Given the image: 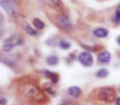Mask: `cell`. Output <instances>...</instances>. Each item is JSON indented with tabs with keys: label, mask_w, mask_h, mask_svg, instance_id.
<instances>
[{
	"label": "cell",
	"mask_w": 120,
	"mask_h": 105,
	"mask_svg": "<svg viewBox=\"0 0 120 105\" xmlns=\"http://www.w3.org/2000/svg\"><path fill=\"white\" fill-rule=\"evenodd\" d=\"M19 91L25 97L29 98L37 103H43L46 101L47 97L44 93L37 87L35 85L30 82H24L21 83L18 87Z\"/></svg>",
	"instance_id": "obj_1"
},
{
	"label": "cell",
	"mask_w": 120,
	"mask_h": 105,
	"mask_svg": "<svg viewBox=\"0 0 120 105\" xmlns=\"http://www.w3.org/2000/svg\"><path fill=\"white\" fill-rule=\"evenodd\" d=\"M0 7L10 17H16L18 15V8L12 0H0Z\"/></svg>",
	"instance_id": "obj_2"
},
{
	"label": "cell",
	"mask_w": 120,
	"mask_h": 105,
	"mask_svg": "<svg viewBox=\"0 0 120 105\" xmlns=\"http://www.w3.org/2000/svg\"><path fill=\"white\" fill-rule=\"evenodd\" d=\"M97 97L101 101H104L106 103H112L115 99V92L111 88H103L98 93Z\"/></svg>",
	"instance_id": "obj_3"
},
{
	"label": "cell",
	"mask_w": 120,
	"mask_h": 105,
	"mask_svg": "<svg viewBox=\"0 0 120 105\" xmlns=\"http://www.w3.org/2000/svg\"><path fill=\"white\" fill-rule=\"evenodd\" d=\"M20 43H21V38L16 36V35H12V36L9 37L4 41L3 46V50L4 51L8 52L12 50L17 44Z\"/></svg>",
	"instance_id": "obj_4"
},
{
	"label": "cell",
	"mask_w": 120,
	"mask_h": 105,
	"mask_svg": "<svg viewBox=\"0 0 120 105\" xmlns=\"http://www.w3.org/2000/svg\"><path fill=\"white\" fill-rule=\"evenodd\" d=\"M56 23L64 30H70L72 29V25L69 17L65 14L60 13L56 17Z\"/></svg>",
	"instance_id": "obj_5"
},
{
	"label": "cell",
	"mask_w": 120,
	"mask_h": 105,
	"mask_svg": "<svg viewBox=\"0 0 120 105\" xmlns=\"http://www.w3.org/2000/svg\"><path fill=\"white\" fill-rule=\"evenodd\" d=\"M79 60L81 64L85 67H91L93 64L94 60L92 54H90L88 51H82L79 54Z\"/></svg>",
	"instance_id": "obj_6"
},
{
	"label": "cell",
	"mask_w": 120,
	"mask_h": 105,
	"mask_svg": "<svg viewBox=\"0 0 120 105\" xmlns=\"http://www.w3.org/2000/svg\"><path fill=\"white\" fill-rule=\"evenodd\" d=\"M111 55L109 51H102L98 55V60L102 64H108L110 60Z\"/></svg>",
	"instance_id": "obj_7"
},
{
	"label": "cell",
	"mask_w": 120,
	"mask_h": 105,
	"mask_svg": "<svg viewBox=\"0 0 120 105\" xmlns=\"http://www.w3.org/2000/svg\"><path fill=\"white\" fill-rule=\"evenodd\" d=\"M108 33H109V31L105 28H97L93 31V34L100 38H104L107 37Z\"/></svg>",
	"instance_id": "obj_8"
},
{
	"label": "cell",
	"mask_w": 120,
	"mask_h": 105,
	"mask_svg": "<svg viewBox=\"0 0 120 105\" xmlns=\"http://www.w3.org/2000/svg\"><path fill=\"white\" fill-rule=\"evenodd\" d=\"M22 28H23V29L25 30V32H26L29 35H31V36H35V35L37 34V32L35 31L33 28H32L31 25H30L28 22H26V21L23 22V23H22Z\"/></svg>",
	"instance_id": "obj_9"
},
{
	"label": "cell",
	"mask_w": 120,
	"mask_h": 105,
	"mask_svg": "<svg viewBox=\"0 0 120 105\" xmlns=\"http://www.w3.org/2000/svg\"><path fill=\"white\" fill-rule=\"evenodd\" d=\"M68 94L73 98H78L81 94V89L78 86H71L68 89Z\"/></svg>",
	"instance_id": "obj_10"
},
{
	"label": "cell",
	"mask_w": 120,
	"mask_h": 105,
	"mask_svg": "<svg viewBox=\"0 0 120 105\" xmlns=\"http://www.w3.org/2000/svg\"><path fill=\"white\" fill-rule=\"evenodd\" d=\"M51 3H52L53 7L57 11H60V12H63L65 11V6L61 0H51Z\"/></svg>",
	"instance_id": "obj_11"
},
{
	"label": "cell",
	"mask_w": 120,
	"mask_h": 105,
	"mask_svg": "<svg viewBox=\"0 0 120 105\" xmlns=\"http://www.w3.org/2000/svg\"><path fill=\"white\" fill-rule=\"evenodd\" d=\"M44 73H45V75L47 76V77H48L49 79H51V80H52V82H53V83H56V82L59 81V76L57 75L56 72L46 70L44 72Z\"/></svg>",
	"instance_id": "obj_12"
},
{
	"label": "cell",
	"mask_w": 120,
	"mask_h": 105,
	"mask_svg": "<svg viewBox=\"0 0 120 105\" xmlns=\"http://www.w3.org/2000/svg\"><path fill=\"white\" fill-rule=\"evenodd\" d=\"M33 25H34V26L36 29H43L44 28V26H45L44 23H43L41 20L38 19V18H35V19H34Z\"/></svg>",
	"instance_id": "obj_13"
},
{
	"label": "cell",
	"mask_w": 120,
	"mask_h": 105,
	"mask_svg": "<svg viewBox=\"0 0 120 105\" xmlns=\"http://www.w3.org/2000/svg\"><path fill=\"white\" fill-rule=\"evenodd\" d=\"M47 63L49 65H56V64H57V63H58V58L56 56H54V55L49 56L47 59Z\"/></svg>",
	"instance_id": "obj_14"
},
{
	"label": "cell",
	"mask_w": 120,
	"mask_h": 105,
	"mask_svg": "<svg viewBox=\"0 0 120 105\" xmlns=\"http://www.w3.org/2000/svg\"><path fill=\"white\" fill-rule=\"evenodd\" d=\"M108 71L106 70L105 69H101L100 70H98L96 72V76L98 77H101V78H104V77H106L108 76Z\"/></svg>",
	"instance_id": "obj_15"
},
{
	"label": "cell",
	"mask_w": 120,
	"mask_h": 105,
	"mask_svg": "<svg viewBox=\"0 0 120 105\" xmlns=\"http://www.w3.org/2000/svg\"><path fill=\"white\" fill-rule=\"evenodd\" d=\"M3 32H4V19L3 15L0 13V38L3 36Z\"/></svg>",
	"instance_id": "obj_16"
},
{
	"label": "cell",
	"mask_w": 120,
	"mask_h": 105,
	"mask_svg": "<svg viewBox=\"0 0 120 105\" xmlns=\"http://www.w3.org/2000/svg\"><path fill=\"white\" fill-rule=\"evenodd\" d=\"M60 48L64 49V50H67V49H69L71 47V44L69 42L65 41V40H62V41L60 42Z\"/></svg>",
	"instance_id": "obj_17"
},
{
	"label": "cell",
	"mask_w": 120,
	"mask_h": 105,
	"mask_svg": "<svg viewBox=\"0 0 120 105\" xmlns=\"http://www.w3.org/2000/svg\"><path fill=\"white\" fill-rule=\"evenodd\" d=\"M114 19V21H115L116 23H119L120 22V5L118 7L117 10H116Z\"/></svg>",
	"instance_id": "obj_18"
},
{
	"label": "cell",
	"mask_w": 120,
	"mask_h": 105,
	"mask_svg": "<svg viewBox=\"0 0 120 105\" xmlns=\"http://www.w3.org/2000/svg\"><path fill=\"white\" fill-rule=\"evenodd\" d=\"M7 104L6 99H0V105H5Z\"/></svg>",
	"instance_id": "obj_19"
},
{
	"label": "cell",
	"mask_w": 120,
	"mask_h": 105,
	"mask_svg": "<svg viewBox=\"0 0 120 105\" xmlns=\"http://www.w3.org/2000/svg\"><path fill=\"white\" fill-rule=\"evenodd\" d=\"M115 105H120V97H118L115 101Z\"/></svg>",
	"instance_id": "obj_20"
},
{
	"label": "cell",
	"mask_w": 120,
	"mask_h": 105,
	"mask_svg": "<svg viewBox=\"0 0 120 105\" xmlns=\"http://www.w3.org/2000/svg\"><path fill=\"white\" fill-rule=\"evenodd\" d=\"M117 42H118V44L120 46V35L118 37V38H117Z\"/></svg>",
	"instance_id": "obj_21"
},
{
	"label": "cell",
	"mask_w": 120,
	"mask_h": 105,
	"mask_svg": "<svg viewBox=\"0 0 120 105\" xmlns=\"http://www.w3.org/2000/svg\"><path fill=\"white\" fill-rule=\"evenodd\" d=\"M65 105H69V104H65Z\"/></svg>",
	"instance_id": "obj_22"
}]
</instances>
